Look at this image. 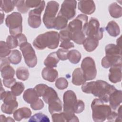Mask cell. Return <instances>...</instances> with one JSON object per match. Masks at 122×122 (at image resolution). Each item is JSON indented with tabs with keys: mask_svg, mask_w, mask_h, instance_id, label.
<instances>
[{
	"mask_svg": "<svg viewBox=\"0 0 122 122\" xmlns=\"http://www.w3.org/2000/svg\"><path fill=\"white\" fill-rule=\"evenodd\" d=\"M59 9V4L57 1L48 2L42 19L44 24L47 29L53 28L54 20Z\"/></svg>",
	"mask_w": 122,
	"mask_h": 122,
	"instance_id": "obj_7",
	"label": "cell"
},
{
	"mask_svg": "<svg viewBox=\"0 0 122 122\" xmlns=\"http://www.w3.org/2000/svg\"><path fill=\"white\" fill-rule=\"evenodd\" d=\"M0 121L1 122H6V117L3 115H0Z\"/></svg>",
	"mask_w": 122,
	"mask_h": 122,
	"instance_id": "obj_54",
	"label": "cell"
},
{
	"mask_svg": "<svg viewBox=\"0 0 122 122\" xmlns=\"http://www.w3.org/2000/svg\"><path fill=\"white\" fill-rule=\"evenodd\" d=\"M58 97H59L55 90L49 86L46 89L43 95L42 96L43 101L47 104H48V103L52 100Z\"/></svg>",
	"mask_w": 122,
	"mask_h": 122,
	"instance_id": "obj_30",
	"label": "cell"
},
{
	"mask_svg": "<svg viewBox=\"0 0 122 122\" xmlns=\"http://www.w3.org/2000/svg\"><path fill=\"white\" fill-rule=\"evenodd\" d=\"M16 6L17 7L18 10L22 13L27 12L29 10V8L27 7L25 4V1L23 0H17Z\"/></svg>",
	"mask_w": 122,
	"mask_h": 122,
	"instance_id": "obj_42",
	"label": "cell"
},
{
	"mask_svg": "<svg viewBox=\"0 0 122 122\" xmlns=\"http://www.w3.org/2000/svg\"><path fill=\"white\" fill-rule=\"evenodd\" d=\"M16 38H17V40L18 41V46L19 47L23 43L27 42V38L24 34H22V33L20 34L17 35V36H16Z\"/></svg>",
	"mask_w": 122,
	"mask_h": 122,
	"instance_id": "obj_51",
	"label": "cell"
},
{
	"mask_svg": "<svg viewBox=\"0 0 122 122\" xmlns=\"http://www.w3.org/2000/svg\"><path fill=\"white\" fill-rule=\"evenodd\" d=\"M29 71L28 69L25 67H20L16 71V77L20 80L24 81L27 80L29 78Z\"/></svg>",
	"mask_w": 122,
	"mask_h": 122,
	"instance_id": "obj_35",
	"label": "cell"
},
{
	"mask_svg": "<svg viewBox=\"0 0 122 122\" xmlns=\"http://www.w3.org/2000/svg\"><path fill=\"white\" fill-rule=\"evenodd\" d=\"M34 88H29L25 91L23 94L24 100L29 104H32L36 102L39 98Z\"/></svg>",
	"mask_w": 122,
	"mask_h": 122,
	"instance_id": "obj_19",
	"label": "cell"
},
{
	"mask_svg": "<svg viewBox=\"0 0 122 122\" xmlns=\"http://www.w3.org/2000/svg\"><path fill=\"white\" fill-rule=\"evenodd\" d=\"M0 14H1V24L3 22V20L4 19V13H3L2 12V10H0Z\"/></svg>",
	"mask_w": 122,
	"mask_h": 122,
	"instance_id": "obj_56",
	"label": "cell"
},
{
	"mask_svg": "<svg viewBox=\"0 0 122 122\" xmlns=\"http://www.w3.org/2000/svg\"><path fill=\"white\" fill-rule=\"evenodd\" d=\"M22 18L20 13L13 12L8 15L5 20L6 25L9 28L10 35L17 36L22 32Z\"/></svg>",
	"mask_w": 122,
	"mask_h": 122,
	"instance_id": "obj_5",
	"label": "cell"
},
{
	"mask_svg": "<svg viewBox=\"0 0 122 122\" xmlns=\"http://www.w3.org/2000/svg\"><path fill=\"white\" fill-rule=\"evenodd\" d=\"M11 51L8 46L6 42L0 41V58L6 57L10 55Z\"/></svg>",
	"mask_w": 122,
	"mask_h": 122,
	"instance_id": "obj_38",
	"label": "cell"
},
{
	"mask_svg": "<svg viewBox=\"0 0 122 122\" xmlns=\"http://www.w3.org/2000/svg\"><path fill=\"white\" fill-rule=\"evenodd\" d=\"M63 112L66 122H79V120L75 115L74 107L77 102L75 93L72 90H67L63 94Z\"/></svg>",
	"mask_w": 122,
	"mask_h": 122,
	"instance_id": "obj_3",
	"label": "cell"
},
{
	"mask_svg": "<svg viewBox=\"0 0 122 122\" xmlns=\"http://www.w3.org/2000/svg\"><path fill=\"white\" fill-rule=\"evenodd\" d=\"M2 81L3 85L8 88H10L16 82V79L14 78L10 79H3Z\"/></svg>",
	"mask_w": 122,
	"mask_h": 122,
	"instance_id": "obj_49",
	"label": "cell"
},
{
	"mask_svg": "<svg viewBox=\"0 0 122 122\" xmlns=\"http://www.w3.org/2000/svg\"><path fill=\"white\" fill-rule=\"evenodd\" d=\"M1 75L3 79H10L14 78L15 71L12 67L9 65L6 66L0 69Z\"/></svg>",
	"mask_w": 122,
	"mask_h": 122,
	"instance_id": "obj_34",
	"label": "cell"
},
{
	"mask_svg": "<svg viewBox=\"0 0 122 122\" xmlns=\"http://www.w3.org/2000/svg\"><path fill=\"white\" fill-rule=\"evenodd\" d=\"M31 115V110L27 107H22L16 110L13 113V117L15 120L20 121L21 120L30 118Z\"/></svg>",
	"mask_w": 122,
	"mask_h": 122,
	"instance_id": "obj_18",
	"label": "cell"
},
{
	"mask_svg": "<svg viewBox=\"0 0 122 122\" xmlns=\"http://www.w3.org/2000/svg\"><path fill=\"white\" fill-rule=\"evenodd\" d=\"M18 106V103L16 100L4 103L1 105V111L6 114H11L13 113L17 110Z\"/></svg>",
	"mask_w": 122,
	"mask_h": 122,
	"instance_id": "obj_26",
	"label": "cell"
},
{
	"mask_svg": "<svg viewBox=\"0 0 122 122\" xmlns=\"http://www.w3.org/2000/svg\"><path fill=\"white\" fill-rule=\"evenodd\" d=\"M76 5V0H64L61 5V8L58 13L65 17L68 20H70L75 16Z\"/></svg>",
	"mask_w": 122,
	"mask_h": 122,
	"instance_id": "obj_11",
	"label": "cell"
},
{
	"mask_svg": "<svg viewBox=\"0 0 122 122\" xmlns=\"http://www.w3.org/2000/svg\"><path fill=\"white\" fill-rule=\"evenodd\" d=\"M51 118L52 121L54 122H66V118L63 112L53 113L51 114Z\"/></svg>",
	"mask_w": 122,
	"mask_h": 122,
	"instance_id": "obj_43",
	"label": "cell"
},
{
	"mask_svg": "<svg viewBox=\"0 0 122 122\" xmlns=\"http://www.w3.org/2000/svg\"><path fill=\"white\" fill-rule=\"evenodd\" d=\"M85 104L84 102L81 100H78L74 107V111L76 113H80L84 110Z\"/></svg>",
	"mask_w": 122,
	"mask_h": 122,
	"instance_id": "obj_46",
	"label": "cell"
},
{
	"mask_svg": "<svg viewBox=\"0 0 122 122\" xmlns=\"http://www.w3.org/2000/svg\"><path fill=\"white\" fill-rule=\"evenodd\" d=\"M30 107L34 110H40L44 107V103L43 101L39 99L36 102L30 104Z\"/></svg>",
	"mask_w": 122,
	"mask_h": 122,
	"instance_id": "obj_47",
	"label": "cell"
},
{
	"mask_svg": "<svg viewBox=\"0 0 122 122\" xmlns=\"http://www.w3.org/2000/svg\"><path fill=\"white\" fill-rule=\"evenodd\" d=\"M102 66L109 68L116 65H122V56L105 55L102 60Z\"/></svg>",
	"mask_w": 122,
	"mask_h": 122,
	"instance_id": "obj_15",
	"label": "cell"
},
{
	"mask_svg": "<svg viewBox=\"0 0 122 122\" xmlns=\"http://www.w3.org/2000/svg\"><path fill=\"white\" fill-rule=\"evenodd\" d=\"M78 8L82 13L90 15L95 10L96 6L93 0H80L78 2Z\"/></svg>",
	"mask_w": 122,
	"mask_h": 122,
	"instance_id": "obj_13",
	"label": "cell"
},
{
	"mask_svg": "<svg viewBox=\"0 0 122 122\" xmlns=\"http://www.w3.org/2000/svg\"><path fill=\"white\" fill-rule=\"evenodd\" d=\"M48 104L49 112L51 114L54 113L61 112L62 111V103L59 97L51 101L48 103Z\"/></svg>",
	"mask_w": 122,
	"mask_h": 122,
	"instance_id": "obj_21",
	"label": "cell"
},
{
	"mask_svg": "<svg viewBox=\"0 0 122 122\" xmlns=\"http://www.w3.org/2000/svg\"><path fill=\"white\" fill-rule=\"evenodd\" d=\"M88 17L87 15L80 14L69 22L67 28L70 32L78 31H83L84 25L88 22Z\"/></svg>",
	"mask_w": 122,
	"mask_h": 122,
	"instance_id": "obj_12",
	"label": "cell"
},
{
	"mask_svg": "<svg viewBox=\"0 0 122 122\" xmlns=\"http://www.w3.org/2000/svg\"><path fill=\"white\" fill-rule=\"evenodd\" d=\"M25 86L22 82L20 81L16 82L11 88V91L16 96H20L23 92Z\"/></svg>",
	"mask_w": 122,
	"mask_h": 122,
	"instance_id": "obj_37",
	"label": "cell"
},
{
	"mask_svg": "<svg viewBox=\"0 0 122 122\" xmlns=\"http://www.w3.org/2000/svg\"><path fill=\"white\" fill-rule=\"evenodd\" d=\"M105 29L108 34L112 37H115L120 34V29L119 26L113 20L109 21Z\"/></svg>",
	"mask_w": 122,
	"mask_h": 122,
	"instance_id": "obj_24",
	"label": "cell"
},
{
	"mask_svg": "<svg viewBox=\"0 0 122 122\" xmlns=\"http://www.w3.org/2000/svg\"><path fill=\"white\" fill-rule=\"evenodd\" d=\"M45 6L44 0H41L40 5L37 8L30 10L29 12L28 22L29 25L32 28H39L41 23V14Z\"/></svg>",
	"mask_w": 122,
	"mask_h": 122,
	"instance_id": "obj_10",
	"label": "cell"
},
{
	"mask_svg": "<svg viewBox=\"0 0 122 122\" xmlns=\"http://www.w3.org/2000/svg\"><path fill=\"white\" fill-rule=\"evenodd\" d=\"M67 58L71 63L77 64L81 59V54L76 50H71L69 51Z\"/></svg>",
	"mask_w": 122,
	"mask_h": 122,
	"instance_id": "obj_33",
	"label": "cell"
},
{
	"mask_svg": "<svg viewBox=\"0 0 122 122\" xmlns=\"http://www.w3.org/2000/svg\"><path fill=\"white\" fill-rule=\"evenodd\" d=\"M60 59L58 57L56 52H52L48 55L44 61V64L46 67L54 68L56 67Z\"/></svg>",
	"mask_w": 122,
	"mask_h": 122,
	"instance_id": "obj_23",
	"label": "cell"
},
{
	"mask_svg": "<svg viewBox=\"0 0 122 122\" xmlns=\"http://www.w3.org/2000/svg\"><path fill=\"white\" fill-rule=\"evenodd\" d=\"M83 47L88 52H92L94 51L99 45V41L90 37L85 39L83 43Z\"/></svg>",
	"mask_w": 122,
	"mask_h": 122,
	"instance_id": "obj_22",
	"label": "cell"
},
{
	"mask_svg": "<svg viewBox=\"0 0 122 122\" xmlns=\"http://www.w3.org/2000/svg\"><path fill=\"white\" fill-rule=\"evenodd\" d=\"M41 75L45 80L52 82L57 80L58 76V72L53 68L45 67L42 71Z\"/></svg>",
	"mask_w": 122,
	"mask_h": 122,
	"instance_id": "obj_17",
	"label": "cell"
},
{
	"mask_svg": "<svg viewBox=\"0 0 122 122\" xmlns=\"http://www.w3.org/2000/svg\"><path fill=\"white\" fill-rule=\"evenodd\" d=\"M55 86L59 90H64L67 88L68 82L67 80L63 77H60L56 80Z\"/></svg>",
	"mask_w": 122,
	"mask_h": 122,
	"instance_id": "obj_39",
	"label": "cell"
},
{
	"mask_svg": "<svg viewBox=\"0 0 122 122\" xmlns=\"http://www.w3.org/2000/svg\"><path fill=\"white\" fill-rule=\"evenodd\" d=\"M41 0H25V4L28 8H37L41 4Z\"/></svg>",
	"mask_w": 122,
	"mask_h": 122,
	"instance_id": "obj_48",
	"label": "cell"
},
{
	"mask_svg": "<svg viewBox=\"0 0 122 122\" xmlns=\"http://www.w3.org/2000/svg\"><path fill=\"white\" fill-rule=\"evenodd\" d=\"M92 117L96 122H102L107 119L112 112V108L99 98L94 99L91 104Z\"/></svg>",
	"mask_w": 122,
	"mask_h": 122,
	"instance_id": "obj_4",
	"label": "cell"
},
{
	"mask_svg": "<svg viewBox=\"0 0 122 122\" xmlns=\"http://www.w3.org/2000/svg\"><path fill=\"white\" fill-rule=\"evenodd\" d=\"M59 35L60 41L61 42L64 41H71V34L67 27L65 29L61 30L59 32Z\"/></svg>",
	"mask_w": 122,
	"mask_h": 122,
	"instance_id": "obj_41",
	"label": "cell"
},
{
	"mask_svg": "<svg viewBox=\"0 0 122 122\" xmlns=\"http://www.w3.org/2000/svg\"><path fill=\"white\" fill-rule=\"evenodd\" d=\"M25 62L30 68L34 67L37 63V58L35 51L31 44L26 42L20 46Z\"/></svg>",
	"mask_w": 122,
	"mask_h": 122,
	"instance_id": "obj_9",
	"label": "cell"
},
{
	"mask_svg": "<svg viewBox=\"0 0 122 122\" xmlns=\"http://www.w3.org/2000/svg\"><path fill=\"white\" fill-rule=\"evenodd\" d=\"M50 121L48 117L44 114L39 112L31 116L29 120V122H49Z\"/></svg>",
	"mask_w": 122,
	"mask_h": 122,
	"instance_id": "obj_36",
	"label": "cell"
},
{
	"mask_svg": "<svg viewBox=\"0 0 122 122\" xmlns=\"http://www.w3.org/2000/svg\"><path fill=\"white\" fill-rule=\"evenodd\" d=\"M81 88L83 92L91 93L105 103L108 102L109 96L116 90L113 85L101 80L85 82Z\"/></svg>",
	"mask_w": 122,
	"mask_h": 122,
	"instance_id": "obj_1",
	"label": "cell"
},
{
	"mask_svg": "<svg viewBox=\"0 0 122 122\" xmlns=\"http://www.w3.org/2000/svg\"><path fill=\"white\" fill-rule=\"evenodd\" d=\"M69 51L63 48L59 49L56 51V54L59 59L61 61H65L68 59L67 55Z\"/></svg>",
	"mask_w": 122,
	"mask_h": 122,
	"instance_id": "obj_44",
	"label": "cell"
},
{
	"mask_svg": "<svg viewBox=\"0 0 122 122\" xmlns=\"http://www.w3.org/2000/svg\"><path fill=\"white\" fill-rule=\"evenodd\" d=\"M106 55L122 56V48L114 44H109L105 47Z\"/></svg>",
	"mask_w": 122,
	"mask_h": 122,
	"instance_id": "obj_25",
	"label": "cell"
},
{
	"mask_svg": "<svg viewBox=\"0 0 122 122\" xmlns=\"http://www.w3.org/2000/svg\"><path fill=\"white\" fill-rule=\"evenodd\" d=\"M10 61L7 57L0 58V69L2 68L3 67L10 65Z\"/></svg>",
	"mask_w": 122,
	"mask_h": 122,
	"instance_id": "obj_52",
	"label": "cell"
},
{
	"mask_svg": "<svg viewBox=\"0 0 122 122\" xmlns=\"http://www.w3.org/2000/svg\"><path fill=\"white\" fill-rule=\"evenodd\" d=\"M108 78L113 83L120 82L122 80V65H116L110 67Z\"/></svg>",
	"mask_w": 122,
	"mask_h": 122,
	"instance_id": "obj_14",
	"label": "cell"
},
{
	"mask_svg": "<svg viewBox=\"0 0 122 122\" xmlns=\"http://www.w3.org/2000/svg\"><path fill=\"white\" fill-rule=\"evenodd\" d=\"M71 40L78 44H82L85 38L83 31H78L70 32Z\"/></svg>",
	"mask_w": 122,
	"mask_h": 122,
	"instance_id": "obj_31",
	"label": "cell"
},
{
	"mask_svg": "<svg viewBox=\"0 0 122 122\" xmlns=\"http://www.w3.org/2000/svg\"><path fill=\"white\" fill-rule=\"evenodd\" d=\"M81 69L80 68H76L72 74V83L77 86L82 85L86 82Z\"/></svg>",
	"mask_w": 122,
	"mask_h": 122,
	"instance_id": "obj_20",
	"label": "cell"
},
{
	"mask_svg": "<svg viewBox=\"0 0 122 122\" xmlns=\"http://www.w3.org/2000/svg\"><path fill=\"white\" fill-rule=\"evenodd\" d=\"M122 100V91L116 89L109 96L108 102H109L110 106L112 109L115 110L121 105Z\"/></svg>",
	"mask_w": 122,
	"mask_h": 122,
	"instance_id": "obj_16",
	"label": "cell"
},
{
	"mask_svg": "<svg viewBox=\"0 0 122 122\" xmlns=\"http://www.w3.org/2000/svg\"><path fill=\"white\" fill-rule=\"evenodd\" d=\"M83 31L87 37L92 38L99 41L103 37L104 29L100 27V22L97 19L92 17L89 22L84 25Z\"/></svg>",
	"mask_w": 122,
	"mask_h": 122,
	"instance_id": "obj_6",
	"label": "cell"
},
{
	"mask_svg": "<svg viewBox=\"0 0 122 122\" xmlns=\"http://www.w3.org/2000/svg\"><path fill=\"white\" fill-rule=\"evenodd\" d=\"M110 15L113 18H119L122 15V8L116 2L111 3L108 8Z\"/></svg>",
	"mask_w": 122,
	"mask_h": 122,
	"instance_id": "obj_27",
	"label": "cell"
},
{
	"mask_svg": "<svg viewBox=\"0 0 122 122\" xmlns=\"http://www.w3.org/2000/svg\"><path fill=\"white\" fill-rule=\"evenodd\" d=\"M81 69L85 80L94 79L97 75V70L94 60L90 57L84 58L81 63Z\"/></svg>",
	"mask_w": 122,
	"mask_h": 122,
	"instance_id": "obj_8",
	"label": "cell"
},
{
	"mask_svg": "<svg viewBox=\"0 0 122 122\" xmlns=\"http://www.w3.org/2000/svg\"><path fill=\"white\" fill-rule=\"evenodd\" d=\"M15 120H13L11 117H8L6 118V122H14Z\"/></svg>",
	"mask_w": 122,
	"mask_h": 122,
	"instance_id": "obj_55",
	"label": "cell"
},
{
	"mask_svg": "<svg viewBox=\"0 0 122 122\" xmlns=\"http://www.w3.org/2000/svg\"><path fill=\"white\" fill-rule=\"evenodd\" d=\"M10 62L13 64H18L20 62L22 56L20 52L18 50H12L8 57Z\"/></svg>",
	"mask_w": 122,
	"mask_h": 122,
	"instance_id": "obj_32",
	"label": "cell"
},
{
	"mask_svg": "<svg viewBox=\"0 0 122 122\" xmlns=\"http://www.w3.org/2000/svg\"><path fill=\"white\" fill-rule=\"evenodd\" d=\"M6 43L10 49L16 48L18 46V42L16 37L9 35L6 39Z\"/></svg>",
	"mask_w": 122,
	"mask_h": 122,
	"instance_id": "obj_40",
	"label": "cell"
},
{
	"mask_svg": "<svg viewBox=\"0 0 122 122\" xmlns=\"http://www.w3.org/2000/svg\"><path fill=\"white\" fill-rule=\"evenodd\" d=\"M48 87V86L46 84H39L35 86V87H34V89L36 91L39 96L42 97L46 89Z\"/></svg>",
	"mask_w": 122,
	"mask_h": 122,
	"instance_id": "obj_45",
	"label": "cell"
},
{
	"mask_svg": "<svg viewBox=\"0 0 122 122\" xmlns=\"http://www.w3.org/2000/svg\"><path fill=\"white\" fill-rule=\"evenodd\" d=\"M59 33L55 31H47L38 35L33 41V45L37 50H42L47 47L50 49H56L59 45Z\"/></svg>",
	"mask_w": 122,
	"mask_h": 122,
	"instance_id": "obj_2",
	"label": "cell"
},
{
	"mask_svg": "<svg viewBox=\"0 0 122 122\" xmlns=\"http://www.w3.org/2000/svg\"><path fill=\"white\" fill-rule=\"evenodd\" d=\"M117 45L119 46L120 47H121V36H120L118 39H117L116 41Z\"/></svg>",
	"mask_w": 122,
	"mask_h": 122,
	"instance_id": "obj_53",
	"label": "cell"
},
{
	"mask_svg": "<svg viewBox=\"0 0 122 122\" xmlns=\"http://www.w3.org/2000/svg\"><path fill=\"white\" fill-rule=\"evenodd\" d=\"M68 21L65 17L58 13L54 20L53 28L57 30H63L67 26Z\"/></svg>",
	"mask_w": 122,
	"mask_h": 122,
	"instance_id": "obj_28",
	"label": "cell"
},
{
	"mask_svg": "<svg viewBox=\"0 0 122 122\" xmlns=\"http://www.w3.org/2000/svg\"><path fill=\"white\" fill-rule=\"evenodd\" d=\"M17 0H0V10L9 13L12 11L16 6Z\"/></svg>",
	"mask_w": 122,
	"mask_h": 122,
	"instance_id": "obj_29",
	"label": "cell"
},
{
	"mask_svg": "<svg viewBox=\"0 0 122 122\" xmlns=\"http://www.w3.org/2000/svg\"><path fill=\"white\" fill-rule=\"evenodd\" d=\"M60 47L63 49L68 50L69 49L73 48L74 47V45L73 43L71 41H64L61 42Z\"/></svg>",
	"mask_w": 122,
	"mask_h": 122,
	"instance_id": "obj_50",
	"label": "cell"
}]
</instances>
